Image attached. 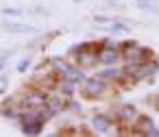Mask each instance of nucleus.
<instances>
[{"mask_svg":"<svg viewBox=\"0 0 159 137\" xmlns=\"http://www.w3.org/2000/svg\"><path fill=\"white\" fill-rule=\"evenodd\" d=\"M52 65H55L57 74H63V76H66V74H68V70H70V65H68V63H63L61 59H55V61H52Z\"/></svg>","mask_w":159,"mask_h":137,"instance_id":"nucleus-5","label":"nucleus"},{"mask_svg":"<svg viewBox=\"0 0 159 137\" xmlns=\"http://www.w3.org/2000/svg\"><path fill=\"white\" fill-rule=\"evenodd\" d=\"M5 85H7V81H5V78H0V91H2V87H5Z\"/></svg>","mask_w":159,"mask_h":137,"instance_id":"nucleus-9","label":"nucleus"},{"mask_svg":"<svg viewBox=\"0 0 159 137\" xmlns=\"http://www.w3.org/2000/svg\"><path fill=\"white\" fill-rule=\"evenodd\" d=\"M94 128L100 130V133H107V130H109V120H107L105 115H96V117H94Z\"/></svg>","mask_w":159,"mask_h":137,"instance_id":"nucleus-4","label":"nucleus"},{"mask_svg":"<svg viewBox=\"0 0 159 137\" xmlns=\"http://www.w3.org/2000/svg\"><path fill=\"white\" fill-rule=\"evenodd\" d=\"M139 7H142V9H150V11H157V5H155V0H139Z\"/></svg>","mask_w":159,"mask_h":137,"instance_id":"nucleus-6","label":"nucleus"},{"mask_svg":"<svg viewBox=\"0 0 159 137\" xmlns=\"http://www.w3.org/2000/svg\"><path fill=\"white\" fill-rule=\"evenodd\" d=\"M118 59H120V55H118L116 50H102V52L98 55V61H100V63H107V65L116 63Z\"/></svg>","mask_w":159,"mask_h":137,"instance_id":"nucleus-2","label":"nucleus"},{"mask_svg":"<svg viewBox=\"0 0 159 137\" xmlns=\"http://www.w3.org/2000/svg\"><path fill=\"white\" fill-rule=\"evenodd\" d=\"M7 29H11V31H22V33H29V31H35L33 26H18V24H7Z\"/></svg>","mask_w":159,"mask_h":137,"instance_id":"nucleus-7","label":"nucleus"},{"mask_svg":"<svg viewBox=\"0 0 159 137\" xmlns=\"http://www.w3.org/2000/svg\"><path fill=\"white\" fill-rule=\"evenodd\" d=\"M146 55H148V50H139V48H135V46H133V50H129V52H126L124 57H126L129 61H135V63H142Z\"/></svg>","mask_w":159,"mask_h":137,"instance_id":"nucleus-3","label":"nucleus"},{"mask_svg":"<svg viewBox=\"0 0 159 137\" xmlns=\"http://www.w3.org/2000/svg\"><path fill=\"white\" fill-rule=\"evenodd\" d=\"M105 89H107V85H105L102 76H100V78H98V76H96V78H89V81L85 83V91H87V96H92V98L102 96Z\"/></svg>","mask_w":159,"mask_h":137,"instance_id":"nucleus-1","label":"nucleus"},{"mask_svg":"<svg viewBox=\"0 0 159 137\" xmlns=\"http://www.w3.org/2000/svg\"><path fill=\"white\" fill-rule=\"evenodd\" d=\"M113 76L118 78V76H120V70H107V72L102 74V78H113Z\"/></svg>","mask_w":159,"mask_h":137,"instance_id":"nucleus-8","label":"nucleus"}]
</instances>
